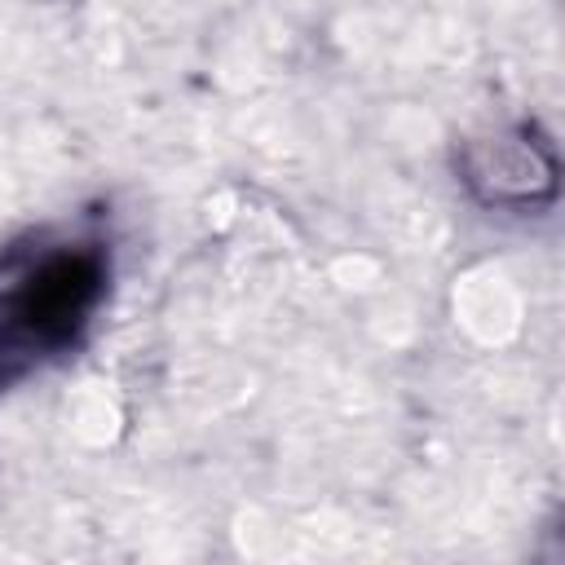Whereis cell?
<instances>
[{
  "label": "cell",
  "instance_id": "6da1fadb",
  "mask_svg": "<svg viewBox=\"0 0 565 565\" xmlns=\"http://www.w3.org/2000/svg\"><path fill=\"white\" fill-rule=\"evenodd\" d=\"M102 243H49L0 274V384L66 353L106 296Z\"/></svg>",
  "mask_w": 565,
  "mask_h": 565
},
{
  "label": "cell",
  "instance_id": "7a4b0ae2",
  "mask_svg": "<svg viewBox=\"0 0 565 565\" xmlns=\"http://www.w3.org/2000/svg\"><path fill=\"white\" fill-rule=\"evenodd\" d=\"M463 172L486 203H530L534 185L552 190L556 181V163L539 141H530V128L477 141L463 159Z\"/></svg>",
  "mask_w": 565,
  "mask_h": 565
}]
</instances>
